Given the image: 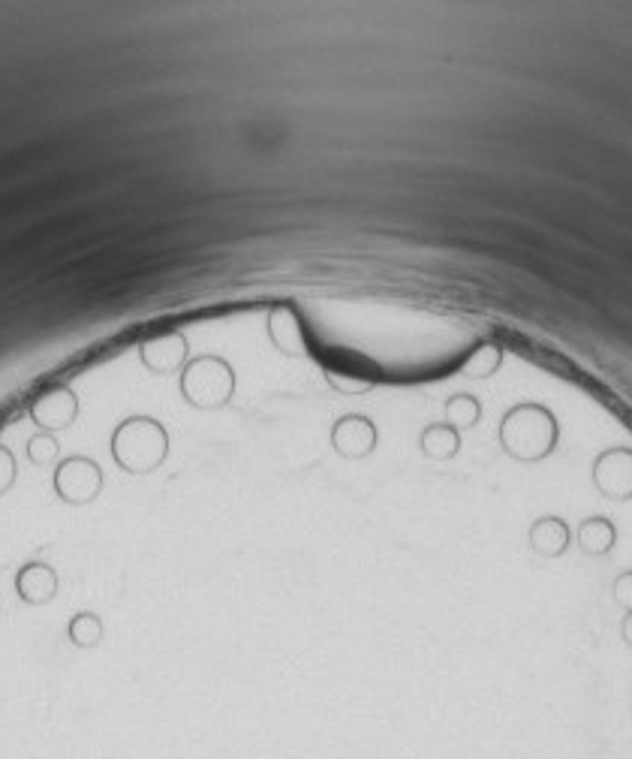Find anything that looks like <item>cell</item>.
Wrapping results in <instances>:
<instances>
[{
    "label": "cell",
    "instance_id": "6da1fadb",
    "mask_svg": "<svg viewBox=\"0 0 632 759\" xmlns=\"http://www.w3.org/2000/svg\"><path fill=\"white\" fill-rule=\"evenodd\" d=\"M500 447L521 465L545 461L560 447L558 417L549 407L533 405V401L515 405L503 413V422H500Z\"/></svg>",
    "mask_w": 632,
    "mask_h": 759
},
{
    "label": "cell",
    "instance_id": "7a4b0ae2",
    "mask_svg": "<svg viewBox=\"0 0 632 759\" xmlns=\"http://www.w3.org/2000/svg\"><path fill=\"white\" fill-rule=\"evenodd\" d=\"M169 456V435L151 417H130L114 428L112 458L114 465L133 477L154 473Z\"/></svg>",
    "mask_w": 632,
    "mask_h": 759
},
{
    "label": "cell",
    "instance_id": "3957f363",
    "mask_svg": "<svg viewBox=\"0 0 632 759\" xmlns=\"http://www.w3.org/2000/svg\"><path fill=\"white\" fill-rule=\"evenodd\" d=\"M181 396L197 410H220L235 396V371L220 356H199L181 371Z\"/></svg>",
    "mask_w": 632,
    "mask_h": 759
},
{
    "label": "cell",
    "instance_id": "277c9868",
    "mask_svg": "<svg viewBox=\"0 0 632 759\" xmlns=\"http://www.w3.org/2000/svg\"><path fill=\"white\" fill-rule=\"evenodd\" d=\"M54 495L70 503V507H84L100 498L103 491V470L88 456L63 458L54 470Z\"/></svg>",
    "mask_w": 632,
    "mask_h": 759
},
{
    "label": "cell",
    "instance_id": "5b68a950",
    "mask_svg": "<svg viewBox=\"0 0 632 759\" xmlns=\"http://www.w3.org/2000/svg\"><path fill=\"white\" fill-rule=\"evenodd\" d=\"M593 486L602 498L609 500H632V449L612 447L596 456L593 461Z\"/></svg>",
    "mask_w": 632,
    "mask_h": 759
},
{
    "label": "cell",
    "instance_id": "8992f818",
    "mask_svg": "<svg viewBox=\"0 0 632 759\" xmlns=\"http://www.w3.org/2000/svg\"><path fill=\"white\" fill-rule=\"evenodd\" d=\"M332 449L341 458H350V461L368 458L377 449V426L362 413L341 417L332 428Z\"/></svg>",
    "mask_w": 632,
    "mask_h": 759
},
{
    "label": "cell",
    "instance_id": "52a82bcc",
    "mask_svg": "<svg viewBox=\"0 0 632 759\" xmlns=\"http://www.w3.org/2000/svg\"><path fill=\"white\" fill-rule=\"evenodd\" d=\"M76 417H79V398L67 386H54L49 392H42L40 398H33L31 419L42 431L70 428L76 422Z\"/></svg>",
    "mask_w": 632,
    "mask_h": 759
},
{
    "label": "cell",
    "instance_id": "ba28073f",
    "mask_svg": "<svg viewBox=\"0 0 632 759\" xmlns=\"http://www.w3.org/2000/svg\"><path fill=\"white\" fill-rule=\"evenodd\" d=\"M187 350H190V343H187L184 334H157V338H151L142 347V364H146L148 371H154V374H169V371L184 368Z\"/></svg>",
    "mask_w": 632,
    "mask_h": 759
},
{
    "label": "cell",
    "instance_id": "9c48e42d",
    "mask_svg": "<svg viewBox=\"0 0 632 759\" xmlns=\"http://www.w3.org/2000/svg\"><path fill=\"white\" fill-rule=\"evenodd\" d=\"M16 593L28 606L52 603L58 593V572L49 563H24L16 576Z\"/></svg>",
    "mask_w": 632,
    "mask_h": 759
},
{
    "label": "cell",
    "instance_id": "30bf717a",
    "mask_svg": "<svg viewBox=\"0 0 632 759\" xmlns=\"http://www.w3.org/2000/svg\"><path fill=\"white\" fill-rule=\"evenodd\" d=\"M528 542L530 549L536 551L540 558H551V561H554V558L566 555V549H570V525L560 519V516H542V519H536L530 525Z\"/></svg>",
    "mask_w": 632,
    "mask_h": 759
},
{
    "label": "cell",
    "instance_id": "8fae6325",
    "mask_svg": "<svg viewBox=\"0 0 632 759\" xmlns=\"http://www.w3.org/2000/svg\"><path fill=\"white\" fill-rule=\"evenodd\" d=\"M269 334L280 353H287V356L304 353V329H301V320L295 317V311H292L290 304H283V308H278V311H271Z\"/></svg>",
    "mask_w": 632,
    "mask_h": 759
},
{
    "label": "cell",
    "instance_id": "7c38bea8",
    "mask_svg": "<svg viewBox=\"0 0 632 759\" xmlns=\"http://www.w3.org/2000/svg\"><path fill=\"white\" fill-rule=\"evenodd\" d=\"M579 546L584 555H593V558L609 555L618 546V528L605 516H591V519L581 521Z\"/></svg>",
    "mask_w": 632,
    "mask_h": 759
},
{
    "label": "cell",
    "instance_id": "4fadbf2b",
    "mask_svg": "<svg viewBox=\"0 0 632 759\" xmlns=\"http://www.w3.org/2000/svg\"><path fill=\"white\" fill-rule=\"evenodd\" d=\"M419 449H422V456L434 458V461H449L461 449V431H455L447 422H434L419 437Z\"/></svg>",
    "mask_w": 632,
    "mask_h": 759
},
{
    "label": "cell",
    "instance_id": "5bb4252c",
    "mask_svg": "<svg viewBox=\"0 0 632 759\" xmlns=\"http://www.w3.org/2000/svg\"><path fill=\"white\" fill-rule=\"evenodd\" d=\"M500 364H503V350L498 343H476L461 364V374L470 377V380H488V377L498 374Z\"/></svg>",
    "mask_w": 632,
    "mask_h": 759
},
{
    "label": "cell",
    "instance_id": "9a60e30c",
    "mask_svg": "<svg viewBox=\"0 0 632 759\" xmlns=\"http://www.w3.org/2000/svg\"><path fill=\"white\" fill-rule=\"evenodd\" d=\"M67 636L76 648H97L103 642V621L93 612H76L67 625Z\"/></svg>",
    "mask_w": 632,
    "mask_h": 759
},
{
    "label": "cell",
    "instance_id": "2e32d148",
    "mask_svg": "<svg viewBox=\"0 0 632 759\" xmlns=\"http://www.w3.org/2000/svg\"><path fill=\"white\" fill-rule=\"evenodd\" d=\"M447 413V426H452L455 431H464V428H476L479 419H482V405H479L473 396H452L443 407Z\"/></svg>",
    "mask_w": 632,
    "mask_h": 759
},
{
    "label": "cell",
    "instance_id": "e0dca14e",
    "mask_svg": "<svg viewBox=\"0 0 632 759\" xmlns=\"http://www.w3.org/2000/svg\"><path fill=\"white\" fill-rule=\"evenodd\" d=\"M28 458H31V465H37V468L52 465L54 458H58V440H54L52 435L31 437V440H28Z\"/></svg>",
    "mask_w": 632,
    "mask_h": 759
},
{
    "label": "cell",
    "instance_id": "ac0fdd59",
    "mask_svg": "<svg viewBox=\"0 0 632 759\" xmlns=\"http://www.w3.org/2000/svg\"><path fill=\"white\" fill-rule=\"evenodd\" d=\"M325 380H329V386L332 389H338V392H347V396H362V392H368L371 389V380H353V377H343L341 371H332V374H325Z\"/></svg>",
    "mask_w": 632,
    "mask_h": 759
},
{
    "label": "cell",
    "instance_id": "d6986e66",
    "mask_svg": "<svg viewBox=\"0 0 632 759\" xmlns=\"http://www.w3.org/2000/svg\"><path fill=\"white\" fill-rule=\"evenodd\" d=\"M612 597H614V603L621 606L623 612H632V570L621 572V576L614 579Z\"/></svg>",
    "mask_w": 632,
    "mask_h": 759
},
{
    "label": "cell",
    "instance_id": "ffe728a7",
    "mask_svg": "<svg viewBox=\"0 0 632 759\" xmlns=\"http://www.w3.org/2000/svg\"><path fill=\"white\" fill-rule=\"evenodd\" d=\"M12 486H16V458L10 449L0 447V495H7Z\"/></svg>",
    "mask_w": 632,
    "mask_h": 759
},
{
    "label": "cell",
    "instance_id": "44dd1931",
    "mask_svg": "<svg viewBox=\"0 0 632 759\" xmlns=\"http://www.w3.org/2000/svg\"><path fill=\"white\" fill-rule=\"evenodd\" d=\"M621 639H623V642H626V646L632 648V612H626V618H623Z\"/></svg>",
    "mask_w": 632,
    "mask_h": 759
}]
</instances>
